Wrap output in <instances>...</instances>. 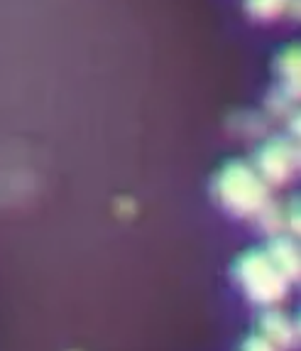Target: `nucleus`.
<instances>
[{
	"mask_svg": "<svg viewBox=\"0 0 301 351\" xmlns=\"http://www.w3.org/2000/svg\"><path fill=\"white\" fill-rule=\"evenodd\" d=\"M213 194L218 204L237 219L255 217L270 202V189L260 172L245 162H228L213 182Z\"/></svg>",
	"mask_w": 301,
	"mask_h": 351,
	"instance_id": "1",
	"label": "nucleus"
},
{
	"mask_svg": "<svg viewBox=\"0 0 301 351\" xmlns=\"http://www.w3.org/2000/svg\"><path fill=\"white\" fill-rule=\"evenodd\" d=\"M235 280L245 295L257 304H274L287 298L289 280L277 270L267 251H248L235 261Z\"/></svg>",
	"mask_w": 301,
	"mask_h": 351,
	"instance_id": "2",
	"label": "nucleus"
},
{
	"mask_svg": "<svg viewBox=\"0 0 301 351\" xmlns=\"http://www.w3.org/2000/svg\"><path fill=\"white\" fill-rule=\"evenodd\" d=\"M257 172L270 184H287L294 175L296 165V147L287 138H272L257 150Z\"/></svg>",
	"mask_w": 301,
	"mask_h": 351,
	"instance_id": "3",
	"label": "nucleus"
},
{
	"mask_svg": "<svg viewBox=\"0 0 301 351\" xmlns=\"http://www.w3.org/2000/svg\"><path fill=\"white\" fill-rule=\"evenodd\" d=\"M267 256L272 258V263L289 282L301 280V246L294 239L284 234L272 236L267 246Z\"/></svg>",
	"mask_w": 301,
	"mask_h": 351,
	"instance_id": "4",
	"label": "nucleus"
},
{
	"mask_svg": "<svg viewBox=\"0 0 301 351\" xmlns=\"http://www.w3.org/2000/svg\"><path fill=\"white\" fill-rule=\"evenodd\" d=\"M260 334L265 337L274 349H287L296 341L299 329L289 317L277 310H267L260 315Z\"/></svg>",
	"mask_w": 301,
	"mask_h": 351,
	"instance_id": "5",
	"label": "nucleus"
},
{
	"mask_svg": "<svg viewBox=\"0 0 301 351\" xmlns=\"http://www.w3.org/2000/svg\"><path fill=\"white\" fill-rule=\"evenodd\" d=\"M279 88L291 101H301V45L287 47L277 59Z\"/></svg>",
	"mask_w": 301,
	"mask_h": 351,
	"instance_id": "6",
	"label": "nucleus"
},
{
	"mask_svg": "<svg viewBox=\"0 0 301 351\" xmlns=\"http://www.w3.org/2000/svg\"><path fill=\"white\" fill-rule=\"evenodd\" d=\"M255 217H257V223H260V228L265 231V234H270V236L282 234L284 226H287L284 209L279 204H274V202H267V204L262 206L260 211H257Z\"/></svg>",
	"mask_w": 301,
	"mask_h": 351,
	"instance_id": "7",
	"label": "nucleus"
},
{
	"mask_svg": "<svg viewBox=\"0 0 301 351\" xmlns=\"http://www.w3.org/2000/svg\"><path fill=\"white\" fill-rule=\"evenodd\" d=\"M289 0H245V8L255 20H274L287 10Z\"/></svg>",
	"mask_w": 301,
	"mask_h": 351,
	"instance_id": "8",
	"label": "nucleus"
},
{
	"mask_svg": "<svg viewBox=\"0 0 301 351\" xmlns=\"http://www.w3.org/2000/svg\"><path fill=\"white\" fill-rule=\"evenodd\" d=\"M267 108H270L274 116H289L291 99L284 94L282 88H274V91H270V96H267Z\"/></svg>",
	"mask_w": 301,
	"mask_h": 351,
	"instance_id": "9",
	"label": "nucleus"
},
{
	"mask_svg": "<svg viewBox=\"0 0 301 351\" xmlns=\"http://www.w3.org/2000/svg\"><path fill=\"white\" fill-rule=\"evenodd\" d=\"M284 217H287V228L291 234L301 236V197H294L289 202V206L284 209Z\"/></svg>",
	"mask_w": 301,
	"mask_h": 351,
	"instance_id": "10",
	"label": "nucleus"
},
{
	"mask_svg": "<svg viewBox=\"0 0 301 351\" xmlns=\"http://www.w3.org/2000/svg\"><path fill=\"white\" fill-rule=\"evenodd\" d=\"M243 349H257V351H270V349H274L270 341L262 337V334H252L250 339H245L243 341Z\"/></svg>",
	"mask_w": 301,
	"mask_h": 351,
	"instance_id": "11",
	"label": "nucleus"
},
{
	"mask_svg": "<svg viewBox=\"0 0 301 351\" xmlns=\"http://www.w3.org/2000/svg\"><path fill=\"white\" fill-rule=\"evenodd\" d=\"M289 130H291V135H294V138H299V141H301V111H296V113H291V116H289Z\"/></svg>",
	"mask_w": 301,
	"mask_h": 351,
	"instance_id": "12",
	"label": "nucleus"
},
{
	"mask_svg": "<svg viewBox=\"0 0 301 351\" xmlns=\"http://www.w3.org/2000/svg\"><path fill=\"white\" fill-rule=\"evenodd\" d=\"M287 10H289L296 20H301V0H289V3H287Z\"/></svg>",
	"mask_w": 301,
	"mask_h": 351,
	"instance_id": "13",
	"label": "nucleus"
},
{
	"mask_svg": "<svg viewBox=\"0 0 301 351\" xmlns=\"http://www.w3.org/2000/svg\"><path fill=\"white\" fill-rule=\"evenodd\" d=\"M296 165L301 167V147H296Z\"/></svg>",
	"mask_w": 301,
	"mask_h": 351,
	"instance_id": "14",
	"label": "nucleus"
},
{
	"mask_svg": "<svg viewBox=\"0 0 301 351\" xmlns=\"http://www.w3.org/2000/svg\"><path fill=\"white\" fill-rule=\"evenodd\" d=\"M296 329H299V334H301V315H299V322H296Z\"/></svg>",
	"mask_w": 301,
	"mask_h": 351,
	"instance_id": "15",
	"label": "nucleus"
}]
</instances>
